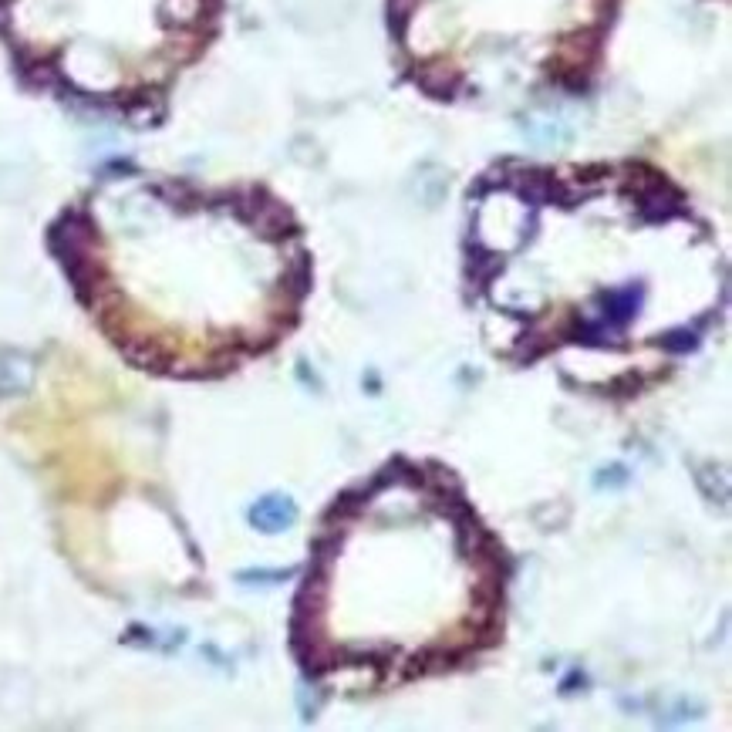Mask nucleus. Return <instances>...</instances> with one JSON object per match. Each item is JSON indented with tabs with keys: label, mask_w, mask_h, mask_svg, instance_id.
I'll return each instance as SVG.
<instances>
[{
	"label": "nucleus",
	"mask_w": 732,
	"mask_h": 732,
	"mask_svg": "<svg viewBox=\"0 0 732 732\" xmlns=\"http://www.w3.org/2000/svg\"><path fill=\"white\" fill-rule=\"evenodd\" d=\"M294 520H297V510L287 496H264V500H257L250 506V523L264 533L287 530Z\"/></svg>",
	"instance_id": "obj_1"
},
{
	"label": "nucleus",
	"mask_w": 732,
	"mask_h": 732,
	"mask_svg": "<svg viewBox=\"0 0 732 732\" xmlns=\"http://www.w3.org/2000/svg\"><path fill=\"white\" fill-rule=\"evenodd\" d=\"M34 382L31 361L17 351H0V395H21Z\"/></svg>",
	"instance_id": "obj_2"
},
{
	"label": "nucleus",
	"mask_w": 732,
	"mask_h": 732,
	"mask_svg": "<svg viewBox=\"0 0 732 732\" xmlns=\"http://www.w3.org/2000/svg\"><path fill=\"white\" fill-rule=\"evenodd\" d=\"M641 307V287H621V291H611L604 297V324L611 331H621L625 324L635 318Z\"/></svg>",
	"instance_id": "obj_3"
},
{
	"label": "nucleus",
	"mask_w": 732,
	"mask_h": 732,
	"mask_svg": "<svg viewBox=\"0 0 732 732\" xmlns=\"http://www.w3.org/2000/svg\"><path fill=\"white\" fill-rule=\"evenodd\" d=\"M422 81V88H426L429 95H436V98H449L456 92V85H459V75L456 71H449V68H426L419 75Z\"/></svg>",
	"instance_id": "obj_4"
},
{
	"label": "nucleus",
	"mask_w": 732,
	"mask_h": 732,
	"mask_svg": "<svg viewBox=\"0 0 732 732\" xmlns=\"http://www.w3.org/2000/svg\"><path fill=\"white\" fill-rule=\"evenodd\" d=\"M665 351H672V355H685V351H695L699 348V334L689 331V328H682V331H672V334H665L662 341H658Z\"/></svg>",
	"instance_id": "obj_5"
},
{
	"label": "nucleus",
	"mask_w": 732,
	"mask_h": 732,
	"mask_svg": "<svg viewBox=\"0 0 732 732\" xmlns=\"http://www.w3.org/2000/svg\"><path fill=\"white\" fill-rule=\"evenodd\" d=\"M638 388H641V378L635 372H628V375H621V378H614V382H611L614 395H631V392H638Z\"/></svg>",
	"instance_id": "obj_6"
},
{
	"label": "nucleus",
	"mask_w": 732,
	"mask_h": 732,
	"mask_svg": "<svg viewBox=\"0 0 732 732\" xmlns=\"http://www.w3.org/2000/svg\"><path fill=\"white\" fill-rule=\"evenodd\" d=\"M608 476H598V486H608V483H625L628 480V473L621 466H611V469H604Z\"/></svg>",
	"instance_id": "obj_7"
}]
</instances>
